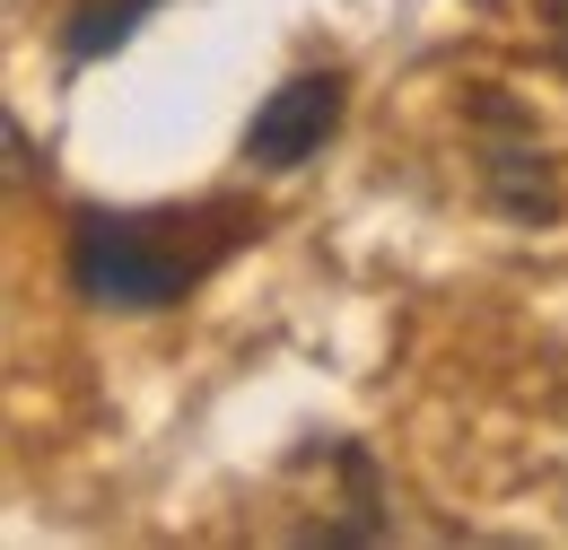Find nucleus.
I'll return each mask as SVG.
<instances>
[{
	"mask_svg": "<svg viewBox=\"0 0 568 550\" xmlns=\"http://www.w3.org/2000/svg\"><path fill=\"white\" fill-rule=\"evenodd\" d=\"M175 218H114V210H88L71 227V288L88 306H105V315H158V306H175L211 254H193V245H175L166 236Z\"/></svg>",
	"mask_w": 568,
	"mask_h": 550,
	"instance_id": "1",
	"label": "nucleus"
},
{
	"mask_svg": "<svg viewBox=\"0 0 568 550\" xmlns=\"http://www.w3.org/2000/svg\"><path fill=\"white\" fill-rule=\"evenodd\" d=\"M473 123H490V149H481V193L507 227H551L560 218V166H551V149L525 132V114H516V96H498L481 88L473 96Z\"/></svg>",
	"mask_w": 568,
	"mask_h": 550,
	"instance_id": "2",
	"label": "nucleus"
},
{
	"mask_svg": "<svg viewBox=\"0 0 568 550\" xmlns=\"http://www.w3.org/2000/svg\"><path fill=\"white\" fill-rule=\"evenodd\" d=\"M333 132H342V70H297V79H281V88L254 105L245 157H254L263 175H288V166L324 157Z\"/></svg>",
	"mask_w": 568,
	"mask_h": 550,
	"instance_id": "3",
	"label": "nucleus"
},
{
	"mask_svg": "<svg viewBox=\"0 0 568 550\" xmlns=\"http://www.w3.org/2000/svg\"><path fill=\"white\" fill-rule=\"evenodd\" d=\"M149 9H166V0H88L79 18H62V53L71 62H105L114 44H132V27Z\"/></svg>",
	"mask_w": 568,
	"mask_h": 550,
	"instance_id": "4",
	"label": "nucleus"
},
{
	"mask_svg": "<svg viewBox=\"0 0 568 550\" xmlns=\"http://www.w3.org/2000/svg\"><path fill=\"white\" fill-rule=\"evenodd\" d=\"M542 18H551V53H560V70H568V0H542Z\"/></svg>",
	"mask_w": 568,
	"mask_h": 550,
	"instance_id": "5",
	"label": "nucleus"
}]
</instances>
